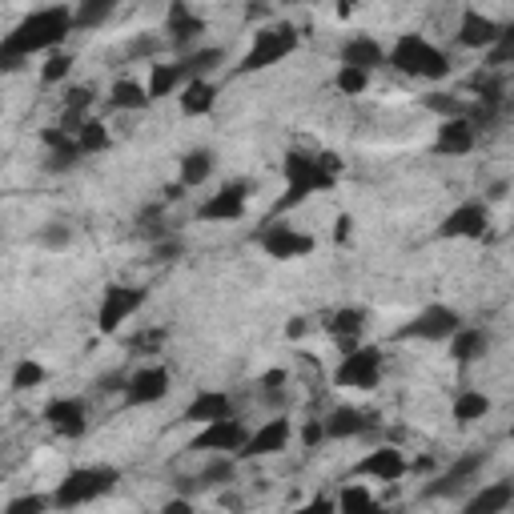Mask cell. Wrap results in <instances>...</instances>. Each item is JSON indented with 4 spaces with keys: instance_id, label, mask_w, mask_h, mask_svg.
<instances>
[{
    "instance_id": "7402d4cb",
    "label": "cell",
    "mask_w": 514,
    "mask_h": 514,
    "mask_svg": "<svg viewBox=\"0 0 514 514\" xmlns=\"http://www.w3.org/2000/svg\"><path fill=\"white\" fill-rule=\"evenodd\" d=\"M338 65H354V69H366V73H378L386 69V45L370 33H350L338 49Z\"/></svg>"
},
{
    "instance_id": "4fadbf2b",
    "label": "cell",
    "mask_w": 514,
    "mask_h": 514,
    "mask_svg": "<svg viewBox=\"0 0 514 514\" xmlns=\"http://www.w3.org/2000/svg\"><path fill=\"white\" fill-rule=\"evenodd\" d=\"M290 442H294V422L286 414H274L257 430H249V438L241 442L237 458H278V454L290 450Z\"/></svg>"
},
{
    "instance_id": "6125c7cd",
    "label": "cell",
    "mask_w": 514,
    "mask_h": 514,
    "mask_svg": "<svg viewBox=\"0 0 514 514\" xmlns=\"http://www.w3.org/2000/svg\"><path fill=\"white\" fill-rule=\"evenodd\" d=\"M0 109H5V101H0Z\"/></svg>"
},
{
    "instance_id": "d590c367",
    "label": "cell",
    "mask_w": 514,
    "mask_h": 514,
    "mask_svg": "<svg viewBox=\"0 0 514 514\" xmlns=\"http://www.w3.org/2000/svg\"><path fill=\"white\" fill-rule=\"evenodd\" d=\"M93 89L89 85H73L69 93H65V109H61V129L65 133H77L81 129V121L89 117V109H93Z\"/></svg>"
},
{
    "instance_id": "836d02e7",
    "label": "cell",
    "mask_w": 514,
    "mask_h": 514,
    "mask_svg": "<svg viewBox=\"0 0 514 514\" xmlns=\"http://www.w3.org/2000/svg\"><path fill=\"white\" fill-rule=\"evenodd\" d=\"M237 478V454H213L197 474H193V482H197V494L201 490H217V486H229Z\"/></svg>"
},
{
    "instance_id": "30bf717a",
    "label": "cell",
    "mask_w": 514,
    "mask_h": 514,
    "mask_svg": "<svg viewBox=\"0 0 514 514\" xmlns=\"http://www.w3.org/2000/svg\"><path fill=\"white\" fill-rule=\"evenodd\" d=\"M458 326H462V314L454 306L434 302V306H422L402 330H394V338L398 342H446Z\"/></svg>"
},
{
    "instance_id": "f6af8a7d",
    "label": "cell",
    "mask_w": 514,
    "mask_h": 514,
    "mask_svg": "<svg viewBox=\"0 0 514 514\" xmlns=\"http://www.w3.org/2000/svg\"><path fill=\"white\" fill-rule=\"evenodd\" d=\"M165 342H169V330H165V326H149V330H137V334L129 338V350H133L137 358H153V354L165 350Z\"/></svg>"
},
{
    "instance_id": "5bb4252c",
    "label": "cell",
    "mask_w": 514,
    "mask_h": 514,
    "mask_svg": "<svg viewBox=\"0 0 514 514\" xmlns=\"http://www.w3.org/2000/svg\"><path fill=\"white\" fill-rule=\"evenodd\" d=\"M249 209V185L245 181H225L217 193H209L197 205V221L201 225H225V221H241Z\"/></svg>"
},
{
    "instance_id": "ba28073f",
    "label": "cell",
    "mask_w": 514,
    "mask_h": 514,
    "mask_svg": "<svg viewBox=\"0 0 514 514\" xmlns=\"http://www.w3.org/2000/svg\"><path fill=\"white\" fill-rule=\"evenodd\" d=\"M149 302V290L145 286H125V282H109L101 302H97V330L105 338H113L125 322H133Z\"/></svg>"
},
{
    "instance_id": "e0dca14e",
    "label": "cell",
    "mask_w": 514,
    "mask_h": 514,
    "mask_svg": "<svg viewBox=\"0 0 514 514\" xmlns=\"http://www.w3.org/2000/svg\"><path fill=\"white\" fill-rule=\"evenodd\" d=\"M322 430H326V442L366 438V434L378 430V414L366 410V406H334V410L322 418Z\"/></svg>"
},
{
    "instance_id": "44dd1931",
    "label": "cell",
    "mask_w": 514,
    "mask_h": 514,
    "mask_svg": "<svg viewBox=\"0 0 514 514\" xmlns=\"http://www.w3.org/2000/svg\"><path fill=\"white\" fill-rule=\"evenodd\" d=\"M474 145H478L474 121H470V117H446V121H438L430 149H434L438 157H466V153H474Z\"/></svg>"
},
{
    "instance_id": "4dcf8cb0",
    "label": "cell",
    "mask_w": 514,
    "mask_h": 514,
    "mask_svg": "<svg viewBox=\"0 0 514 514\" xmlns=\"http://www.w3.org/2000/svg\"><path fill=\"white\" fill-rule=\"evenodd\" d=\"M466 89L478 97V105H494V109H506V77L498 73V69H474L470 73V81H466Z\"/></svg>"
},
{
    "instance_id": "681fc988",
    "label": "cell",
    "mask_w": 514,
    "mask_h": 514,
    "mask_svg": "<svg viewBox=\"0 0 514 514\" xmlns=\"http://www.w3.org/2000/svg\"><path fill=\"white\" fill-rule=\"evenodd\" d=\"M149 253H153V262H177V257L185 253V241L173 237V233H165V237H157V241L149 245Z\"/></svg>"
},
{
    "instance_id": "f35d334b",
    "label": "cell",
    "mask_w": 514,
    "mask_h": 514,
    "mask_svg": "<svg viewBox=\"0 0 514 514\" xmlns=\"http://www.w3.org/2000/svg\"><path fill=\"white\" fill-rule=\"evenodd\" d=\"M165 49H169L165 33H137V37L125 45V57H129V61H161Z\"/></svg>"
},
{
    "instance_id": "cb8c5ba5",
    "label": "cell",
    "mask_w": 514,
    "mask_h": 514,
    "mask_svg": "<svg viewBox=\"0 0 514 514\" xmlns=\"http://www.w3.org/2000/svg\"><path fill=\"white\" fill-rule=\"evenodd\" d=\"M446 346H450V362H454V366H474V362H482V358L490 354V330L462 322V326L446 338Z\"/></svg>"
},
{
    "instance_id": "8d00e7d4",
    "label": "cell",
    "mask_w": 514,
    "mask_h": 514,
    "mask_svg": "<svg viewBox=\"0 0 514 514\" xmlns=\"http://www.w3.org/2000/svg\"><path fill=\"white\" fill-rule=\"evenodd\" d=\"M73 137H77V145H81V153H85V157H101V153H109V149H113V133H109V125H105V121H97V117H85V121H81V129H77Z\"/></svg>"
},
{
    "instance_id": "603a6c76",
    "label": "cell",
    "mask_w": 514,
    "mask_h": 514,
    "mask_svg": "<svg viewBox=\"0 0 514 514\" xmlns=\"http://www.w3.org/2000/svg\"><path fill=\"white\" fill-rule=\"evenodd\" d=\"M229 414H237V402H233V394H225V390H197V394L185 402V410H181V422L205 426V422H217V418H229Z\"/></svg>"
},
{
    "instance_id": "d6a6232c",
    "label": "cell",
    "mask_w": 514,
    "mask_h": 514,
    "mask_svg": "<svg viewBox=\"0 0 514 514\" xmlns=\"http://www.w3.org/2000/svg\"><path fill=\"white\" fill-rule=\"evenodd\" d=\"M181 85H185V73H181V65H177V61H153V65H149V81H145L149 101L173 97Z\"/></svg>"
},
{
    "instance_id": "1f68e13d",
    "label": "cell",
    "mask_w": 514,
    "mask_h": 514,
    "mask_svg": "<svg viewBox=\"0 0 514 514\" xmlns=\"http://www.w3.org/2000/svg\"><path fill=\"white\" fill-rule=\"evenodd\" d=\"M121 5H125V0H77V5H73V29H77V33H93V29H101Z\"/></svg>"
},
{
    "instance_id": "7dc6e473",
    "label": "cell",
    "mask_w": 514,
    "mask_h": 514,
    "mask_svg": "<svg viewBox=\"0 0 514 514\" xmlns=\"http://www.w3.org/2000/svg\"><path fill=\"white\" fill-rule=\"evenodd\" d=\"M37 245H41V249H53V253H65V249L73 245V229H69L65 221H45V225L37 229Z\"/></svg>"
},
{
    "instance_id": "816d5d0a",
    "label": "cell",
    "mask_w": 514,
    "mask_h": 514,
    "mask_svg": "<svg viewBox=\"0 0 514 514\" xmlns=\"http://www.w3.org/2000/svg\"><path fill=\"white\" fill-rule=\"evenodd\" d=\"M69 141H73V133H65L61 125H45V129H41V145H45V149H61V145H69Z\"/></svg>"
},
{
    "instance_id": "f1b7e54d",
    "label": "cell",
    "mask_w": 514,
    "mask_h": 514,
    "mask_svg": "<svg viewBox=\"0 0 514 514\" xmlns=\"http://www.w3.org/2000/svg\"><path fill=\"white\" fill-rule=\"evenodd\" d=\"M366 326H370V310H366V306H342V310L330 314L326 334H330L334 342H358V338L366 334Z\"/></svg>"
},
{
    "instance_id": "680465c9",
    "label": "cell",
    "mask_w": 514,
    "mask_h": 514,
    "mask_svg": "<svg viewBox=\"0 0 514 514\" xmlns=\"http://www.w3.org/2000/svg\"><path fill=\"white\" fill-rule=\"evenodd\" d=\"M310 330V318H294L290 326H286V338H302Z\"/></svg>"
},
{
    "instance_id": "8992f818",
    "label": "cell",
    "mask_w": 514,
    "mask_h": 514,
    "mask_svg": "<svg viewBox=\"0 0 514 514\" xmlns=\"http://www.w3.org/2000/svg\"><path fill=\"white\" fill-rule=\"evenodd\" d=\"M382 374H386V354H382V346L358 342L350 354H342V362H338V370H334V386H338V390L370 394V390L382 386Z\"/></svg>"
},
{
    "instance_id": "d4e9b609",
    "label": "cell",
    "mask_w": 514,
    "mask_h": 514,
    "mask_svg": "<svg viewBox=\"0 0 514 514\" xmlns=\"http://www.w3.org/2000/svg\"><path fill=\"white\" fill-rule=\"evenodd\" d=\"M177 109H181V117H189V121L209 117V113L217 109V85H213L209 77L185 81V85L177 89Z\"/></svg>"
},
{
    "instance_id": "9f6ffc18",
    "label": "cell",
    "mask_w": 514,
    "mask_h": 514,
    "mask_svg": "<svg viewBox=\"0 0 514 514\" xmlns=\"http://www.w3.org/2000/svg\"><path fill=\"white\" fill-rule=\"evenodd\" d=\"M185 193H189V189H185V185H181V181H169V185H165V189H161V201H165V205H173V201H181V197H185Z\"/></svg>"
},
{
    "instance_id": "9c48e42d",
    "label": "cell",
    "mask_w": 514,
    "mask_h": 514,
    "mask_svg": "<svg viewBox=\"0 0 514 514\" xmlns=\"http://www.w3.org/2000/svg\"><path fill=\"white\" fill-rule=\"evenodd\" d=\"M169 390H173V374H169V366H161V362H145V366L129 370L125 390H121V402H125L129 410H141V406H157V402H165V398H169Z\"/></svg>"
},
{
    "instance_id": "ac0fdd59",
    "label": "cell",
    "mask_w": 514,
    "mask_h": 514,
    "mask_svg": "<svg viewBox=\"0 0 514 514\" xmlns=\"http://www.w3.org/2000/svg\"><path fill=\"white\" fill-rule=\"evenodd\" d=\"M245 438H249V426H245L237 414H229V418L205 422L201 434L189 442V450H205V454H237Z\"/></svg>"
},
{
    "instance_id": "484cf974",
    "label": "cell",
    "mask_w": 514,
    "mask_h": 514,
    "mask_svg": "<svg viewBox=\"0 0 514 514\" xmlns=\"http://www.w3.org/2000/svg\"><path fill=\"white\" fill-rule=\"evenodd\" d=\"M514 506V482L502 478V482H486L478 486L470 498H462V510L466 514H506Z\"/></svg>"
},
{
    "instance_id": "f907efd6",
    "label": "cell",
    "mask_w": 514,
    "mask_h": 514,
    "mask_svg": "<svg viewBox=\"0 0 514 514\" xmlns=\"http://www.w3.org/2000/svg\"><path fill=\"white\" fill-rule=\"evenodd\" d=\"M294 438H302L306 450H318L326 442V430H322V418H306L302 426H294Z\"/></svg>"
},
{
    "instance_id": "2e32d148",
    "label": "cell",
    "mask_w": 514,
    "mask_h": 514,
    "mask_svg": "<svg viewBox=\"0 0 514 514\" xmlns=\"http://www.w3.org/2000/svg\"><path fill=\"white\" fill-rule=\"evenodd\" d=\"M41 418L65 442H77V438L89 434V406H85V398H53V402H45Z\"/></svg>"
},
{
    "instance_id": "277c9868",
    "label": "cell",
    "mask_w": 514,
    "mask_h": 514,
    "mask_svg": "<svg viewBox=\"0 0 514 514\" xmlns=\"http://www.w3.org/2000/svg\"><path fill=\"white\" fill-rule=\"evenodd\" d=\"M302 45V33L290 25V21H274V25H262L253 33L245 57L233 65V77H253V73H266L274 65H282L290 53H298Z\"/></svg>"
},
{
    "instance_id": "b9f144b4",
    "label": "cell",
    "mask_w": 514,
    "mask_h": 514,
    "mask_svg": "<svg viewBox=\"0 0 514 514\" xmlns=\"http://www.w3.org/2000/svg\"><path fill=\"white\" fill-rule=\"evenodd\" d=\"M422 105H426L430 113H438V121H446V117H466V113H470V101H462V97H454V93H442V89L426 93Z\"/></svg>"
},
{
    "instance_id": "db71d44e",
    "label": "cell",
    "mask_w": 514,
    "mask_h": 514,
    "mask_svg": "<svg viewBox=\"0 0 514 514\" xmlns=\"http://www.w3.org/2000/svg\"><path fill=\"white\" fill-rule=\"evenodd\" d=\"M350 233H354V217H350V213H342V217H338V225H334V241H338V245H350Z\"/></svg>"
},
{
    "instance_id": "f546056e",
    "label": "cell",
    "mask_w": 514,
    "mask_h": 514,
    "mask_svg": "<svg viewBox=\"0 0 514 514\" xmlns=\"http://www.w3.org/2000/svg\"><path fill=\"white\" fill-rule=\"evenodd\" d=\"M177 65H181L185 81H193V77H213V73L225 65V49H221V45H193L189 53L177 57Z\"/></svg>"
},
{
    "instance_id": "91938a15",
    "label": "cell",
    "mask_w": 514,
    "mask_h": 514,
    "mask_svg": "<svg viewBox=\"0 0 514 514\" xmlns=\"http://www.w3.org/2000/svg\"><path fill=\"white\" fill-rule=\"evenodd\" d=\"M354 13V0H342V5H338V17H350Z\"/></svg>"
},
{
    "instance_id": "bcb514c9",
    "label": "cell",
    "mask_w": 514,
    "mask_h": 514,
    "mask_svg": "<svg viewBox=\"0 0 514 514\" xmlns=\"http://www.w3.org/2000/svg\"><path fill=\"white\" fill-rule=\"evenodd\" d=\"M378 506V498L362 486V482H346L342 490H338V510L342 514H354V510H374Z\"/></svg>"
},
{
    "instance_id": "f5cc1de1",
    "label": "cell",
    "mask_w": 514,
    "mask_h": 514,
    "mask_svg": "<svg viewBox=\"0 0 514 514\" xmlns=\"http://www.w3.org/2000/svg\"><path fill=\"white\" fill-rule=\"evenodd\" d=\"M161 514H193V498L189 494H177V498H169L161 506Z\"/></svg>"
},
{
    "instance_id": "6da1fadb",
    "label": "cell",
    "mask_w": 514,
    "mask_h": 514,
    "mask_svg": "<svg viewBox=\"0 0 514 514\" xmlns=\"http://www.w3.org/2000/svg\"><path fill=\"white\" fill-rule=\"evenodd\" d=\"M73 5H45L25 13L5 37H0V73H17L33 57H45L53 49H65L73 37Z\"/></svg>"
},
{
    "instance_id": "c3c4849f",
    "label": "cell",
    "mask_w": 514,
    "mask_h": 514,
    "mask_svg": "<svg viewBox=\"0 0 514 514\" xmlns=\"http://www.w3.org/2000/svg\"><path fill=\"white\" fill-rule=\"evenodd\" d=\"M49 506H53V498H45V494H21V498L5 502V514H41Z\"/></svg>"
},
{
    "instance_id": "9a60e30c",
    "label": "cell",
    "mask_w": 514,
    "mask_h": 514,
    "mask_svg": "<svg viewBox=\"0 0 514 514\" xmlns=\"http://www.w3.org/2000/svg\"><path fill=\"white\" fill-rule=\"evenodd\" d=\"M205 29H209V21L201 17V13H193V5L189 0H169V9H165V41H169V49H177V53H189L201 37H205Z\"/></svg>"
},
{
    "instance_id": "83f0119b",
    "label": "cell",
    "mask_w": 514,
    "mask_h": 514,
    "mask_svg": "<svg viewBox=\"0 0 514 514\" xmlns=\"http://www.w3.org/2000/svg\"><path fill=\"white\" fill-rule=\"evenodd\" d=\"M213 169H217V153L213 149H205V145H197V149H189V153H181V165H177V181L193 193V189H201L209 177H213Z\"/></svg>"
},
{
    "instance_id": "6f0895ef",
    "label": "cell",
    "mask_w": 514,
    "mask_h": 514,
    "mask_svg": "<svg viewBox=\"0 0 514 514\" xmlns=\"http://www.w3.org/2000/svg\"><path fill=\"white\" fill-rule=\"evenodd\" d=\"M506 189H510V181H494L486 189V201H506Z\"/></svg>"
},
{
    "instance_id": "5b68a950",
    "label": "cell",
    "mask_w": 514,
    "mask_h": 514,
    "mask_svg": "<svg viewBox=\"0 0 514 514\" xmlns=\"http://www.w3.org/2000/svg\"><path fill=\"white\" fill-rule=\"evenodd\" d=\"M117 482H121V470L109 466V462L77 466V470H69V474L53 486L49 498H53L57 510H73V506H89V502H97V498H109V494L117 490Z\"/></svg>"
},
{
    "instance_id": "7bdbcfd3",
    "label": "cell",
    "mask_w": 514,
    "mask_h": 514,
    "mask_svg": "<svg viewBox=\"0 0 514 514\" xmlns=\"http://www.w3.org/2000/svg\"><path fill=\"white\" fill-rule=\"evenodd\" d=\"M81 161H85V153H81L77 137L69 145H61V149H45V173H73Z\"/></svg>"
},
{
    "instance_id": "11a10c76",
    "label": "cell",
    "mask_w": 514,
    "mask_h": 514,
    "mask_svg": "<svg viewBox=\"0 0 514 514\" xmlns=\"http://www.w3.org/2000/svg\"><path fill=\"white\" fill-rule=\"evenodd\" d=\"M125 378H129V374H105V378L97 382V390H101V394H113V390H125Z\"/></svg>"
},
{
    "instance_id": "4316f807",
    "label": "cell",
    "mask_w": 514,
    "mask_h": 514,
    "mask_svg": "<svg viewBox=\"0 0 514 514\" xmlns=\"http://www.w3.org/2000/svg\"><path fill=\"white\" fill-rule=\"evenodd\" d=\"M105 105H109L113 113H145L153 101H149L145 81H137V77H117L113 89H109V97H105Z\"/></svg>"
},
{
    "instance_id": "60d3db41",
    "label": "cell",
    "mask_w": 514,
    "mask_h": 514,
    "mask_svg": "<svg viewBox=\"0 0 514 514\" xmlns=\"http://www.w3.org/2000/svg\"><path fill=\"white\" fill-rule=\"evenodd\" d=\"M370 77H374V73H366V69L338 65V69H334V89H338L342 97H362V93L370 89Z\"/></svg>"
},
{
    "instance_id": "ffe728a7",
    "label": "cell",
    "mask_w": 514,
    "mask_h": 514,
    "mask_svg": "<svg viewBox=\"0 0 514 514\" xmlns=\"http://www.w3.org/2000/svg\"><path fill=\"white\" fill-rule=\"evenodd\" d=\"M406 454L390 442H382L378 450H370L366 458L354 462V474L350 478H374V482H402L406 478Z\"/></svg>"
},
{
    "instance_id": "8fae6325",
    "label": "cell",
    "mask_w": 514,
    "mask_h": 514,
    "mask_svg": "<svg viewBox=\"0 0 514 514\" xmlns=\"http://www.w3.org/2000/svg\"><path fill=\"white\" fill-rule=\"evenodd\" d=\"M486 450H470V454H458L442 474H434L426 486H422V498H458L466 486L478 482L482 466H486Z\"/></svg>"
},
{
    "instance_id": "74e56055",
    "label": "cell",
    "mask_w": 514,
    "mask_h": 514,
    "mask_svg": "<svg viewBox=\"0 0 514 514\" xmlns=\"http://www.w3.org/2000/svg\"><path fill=\"white\" fill-rule=\"evenodd\" d=\"M73 65H77V57H73L69 49H53V53H45V65H41V85H45V89L65 85V81H69V73H73Z\"/></svg>"
},
{
    "instance_id": "e575fe53",
    "label": "cell",
    "mask_w": 514,
    "mask_h": 514,
    "mask_svg": "<svg viewBox=\"0 0 514 514\" xmlns=\"http://www.w3.org/2000/svg\"><path fill=\"white\" fill-rule=\"evenodd\" d=\"M490 398L482 394V390H458L454 394V406H450V418L458 422V426H474V422H482L486 414H490Z\"/></svg>"
},
{
    "instance_id": "7a4b0ae2",
    "label": "cell",
    "mask_w": 514,
    "mask_h": 514,
    "mask_svg": "<svg viewBox=\"0 0 514 514\" xmlns=\"http://www.w3.org/2000/svg\"><path fill=\"white\" fill-rule=\"evenodd\" d=\"M282 173H286V197H278L274 217L298 209L306 197L314 193H330L338 189L342 177V157L338 153H306V149H286L282 157Z\"/></svg>"
},
{
    "instance_id": "3957f363",
    "label": "cell",
    "mask_w": 514,
    "mask_h": 514,
    "mask_svg": "<svg viewBox=\"0 0 514 514\" xmlns=\"http://www.w3.org/2000/svg\"><path fill=\"white\" fill-rule=\"evenodd\" d=\"M386 69H394L398 77H410V81L442 85L454 73V61L430 37H422V33H398L394 45L386 49Z\"/></svg>"
},
{
    "instance_id": "ee69618b",
    "label": "cell",
    "mask_w": 514,
    "mask_h": 514,
    "mask_svg": "<svg viewBox=\"0 0 514 514\" xmlns=\"http://www.w3.org/2000/svg\"><path fill=\"white\" fill-rule=\"evenodd\" d=\"M510 61H514V25H506L502 37H498L490 49H482V65H486V69H498V73H502Z\"/></svg>"
},
{
    "instance_id": "94428289",
    "label": "cell",
    "mask_w": 514,
    "mask_h": 514,
    "mask_svg": "<svg viewBox=\"0 0 514 514\" xmlns=\"http://www.w3.org/2000/svg\"><path fill=\"white\" fill-rule=\"evenodd\" d=\"M0 354H5V342H0Z\"/></svg>"
},
{
    "instance_id": "d6986e66",
    "label": "cell",
    "mask_w": 514,
    "mask_h": 514,
    "mask_svg": "<svg viewBox=\"0 0 514 514\" xmlns=\"http://www.w3.org/2000/svg\"><path fill=\"white\" fill-rule=\"evenodd\" d=\"M502 21H494L490 13H482V9H462V17H458V33H454V41H458V49H470V53H482V49H490L498 37H502Z\"/></svg>"
},
{
    "instance_id": "ab89813d",
    "label": "cell",
    "mask_w": 514,
    "mask_h": 514,
    "mask_svg": "<svg viewBox=\"0 0 514 514\" xmlns=\"http://www.w3.org/2000/svg\"><path fill=\"white\" fill-rule=\"evenodd\" d=\"M45 378H49V370H45L37 358H21V362L13 366V378H9V386H13L17 394H29V390L45 386Z\"/></svg>"
},
{
    "instance_id": "7c38bea8",
    "label": "cell",
    "mask_w": 514,
    "mask_h": 514,
    "mask_svg": "<svg viewBox=\"0 0 514 514\" xmlns=\"http://www.w3.org/2000/svg\"><path fill=\"white\" fill-rule=\"evenodd\" d=\"M490 233V201H462L438 221L442 241H482Z\"/></svg>"
},
{
    "instance_id": "52a82bcc",
    "label": "cell",
    "mask_w": 514,
    "mask_h": 514,
    "mask_svg": "<svg viewBox=\"0 0 514 514\" xmlns=\"http://www.w3.org/2000/svg\"><path fill=\"white\" fill-rule=\"evenodd\" d=\"M253 241L266 257H274V262H302V257H310L318 249L314 233H306V229H298L290 221H278V217L257 229Z\"/></svg>"
}]
</instances>
